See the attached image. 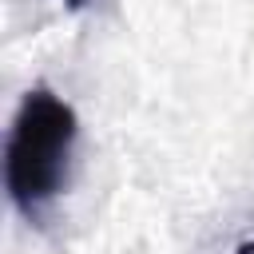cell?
Returning <instances> with one entry per match:
<instances>
[{"label":"cell","mask_w":254,"mask_h":254,"mask_svg":"<svg viewBox=\"0 0 254 254\" xmlns=\"http://www.w3.org/2000/svg\"><path fill=\"white\" fill-rule=\"evenodd\" d=\"M75 135L79 119L71 103L60 99L52 87H32L20 99L4 143V187L24 218H40L44 206L64 190Z\"/></svg>","instance_id":"1"},{"label":"cell","mask_w":254,"mask_h":254,"mask_svg":"<svg viewBox=\"0 0 254 254\" xmlns=\"http://www.w3.org/2000/svg\"><path fill=\"white\" fill-rule=\"evenodd\" d=\"M67 8H83V4H91V0H64Z\"/></svg>","instance_id":"2"},{"label":"cell","mask_w":254,"mask_h":254,"mask_svg":"<svg viewBox=\"0 0 254 254\" xmlns=\"http://www.w3.org/2000/svg\"><path fill=\"white\" fill-rule=\"evenodd\" d=\"M238 254H254V242H246V246H242V250H238Z\"/></svg>","instance_id":"3"}]
</instances>
